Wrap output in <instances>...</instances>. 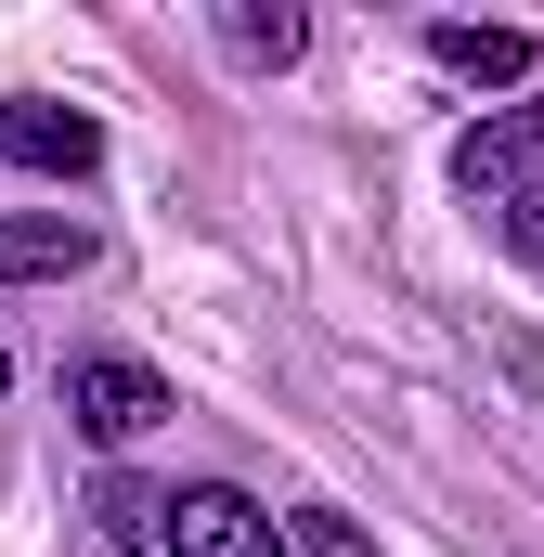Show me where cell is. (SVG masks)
Here are the masks:
<instances>
[{
	"instance_id": "1",
	"label": "cell",
	"mask_w": 544,
	"mask_h": 557,
	"mask_svg": "<svg viewBox=\"0 0 544 557\" xmlns=\"http://www.w3.org/2000/svg\"><path fill=\"white\" fill-rule=\"evenodd\" d=\"M65 416H78V441L131 454L143 428L169 416V376H156V363H131V350H91V363H65Z\"/></svg>"
},
{
	"instance_id": "2",
	"label": "cell",
	"mask_w": 544,
	"mask_h": 557,
	"mask_svg": "<svg viewBox=\"0 0 544 557\" xmlns=\"http://www.w3.org/2000/svg\"><path fill=\"white\" fill-rule=\"evenodd\" d=\"M532 156H544V91H519V104H493L480 131L454 143V182L467 195H506V182L532 195Z\"/></svg>"
},
{
	"instance_id": "3",
	"label": "cell",
	"mask_w": 544,
	"mask_h": 557,
	"mask_svg": "<svg viewBox=\"0 0 544 557\" xmlns=\"http://www.w3.org/2000/svg\"><path fill=\"white\" fill-rule=\"evenodd\" d=\"M169 545H182V557H285V545H272V519L234 493V480H195V493L169 506Z\"/></svg>"
},
{
	"instance_id": "4",
	"label": "cell",
	"mask_w": 544,
	"mask_h": 557,
	"mask_svg": "<svg viewBox=\"0 0 544 557\" xmlns=\"http://www.w3.org/2000/svg\"><path fill=\"white\" fill-rule=\"evenodd\" d=\"M0 156H13V169L78 182V169H104V131H91L78 104H0Z\"/></svg>"
},
{
	"instance_id": "5",
	"label": "cell",
	"mask_w": 544,
	"mask_h": 557,
	"mask_svg": "<svg viewBox=\"0 0 544 557\" xmlns=\"http://www.w3.org/2000/svg\"><path fill=\"white\" fill-rule=\"evenodd\" d=\"M52 273H91V221H65V208L0 221V285H52Z\"/></svg>"
},
{
	"instance_id": "6",
	"label": "cell",
	"mask_w": 544,
	"mask_h": 557,
	"mask_svg": "<svg viewBox=\"0 0 544 557\" xmlns=\"http://www.w3.org/2000/svg\"><path fill=\"white\" fill-rule=\"evenodd\" d=\"M428 65L441 78H480V91H519L532 78V39L519 26H428Z\"/></svg>"
},
{
	"instance_id": "7",
	"label": "cell",
	"mask_w": 544,
	"mask_h": 557,
	"mask_svg": "<svg viewBox=\"0 0 544 557\" xmlns=\"http://www.w3.org/2000/svg\"><path fill=\"white\" fill-rule=\"evenodd\" d=\"M91 532H104L118 557H143L156 532H169V493H143V480H104V493H91Z\"/></svg>"
},
{
	"instance_id": "8",
	"label": "cell",
	"mask_w": 544,
	"mask_h": 557,
	"mask_svg": "<svg viewBox=\"0 0 544 557\" xmlns=\"http://www.w3.org/2000/svg\"><path fill=\"white\" fill-rule=\"evenodd\" d=\"M221 39H234V65H298V39H311V26H298V13H285V0H234V13H221Z\"/></svg>"
},
{
	"instance_id": "9",
	"label": "cell",
	"mask_w": 544,
	"mask_h": 557,
	"mask_svg": "<svg viewBox=\"0 0 544 557\" xmlns=\"http://www.w3.org/2000/svg\"><path fill=\"white\" fill-rule=\"evenodd\" d=\"M285 545H298V557H363V519H337V506H298V519H285Z\"/></svg>"
},
{
	"instance_id": "10",
	"label": "cell",
	"mask_w": 544,
	"mask_h": 557,
	"mask_svg": "<svg viewBox=\"0 0 544 557\" xmlns=\"http://www.w3.org/2000/svg\"><path fill=\"white\" fill-rule=\"evenodd\" d=\"M506 247H519V260H532V273H544V182H532V195H519V208H506Z\"/></svg>"
},
{
	"instance_id": "11",
	"label": "cell",
	"mask_w": 544,
	"mask_h": 557,
	"mask_svg": "<svg viewBox=\"0 0 544 557\" xmlns=\"http://www.w3.org/2000/svg\"><path fill=\"white\" fill-rule=\"evenodd\" d=\"M0 389H13V363H0Z\"/></svg>"
}]
</instances>
